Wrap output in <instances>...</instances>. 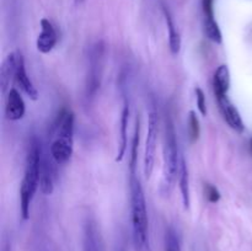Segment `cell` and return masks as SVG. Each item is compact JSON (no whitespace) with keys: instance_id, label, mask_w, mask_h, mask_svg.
I'll return each mask as SVG.
<instances>
[{"instance_id":"cell-26","label":"cell","mask_w":252,"mask_h":251,"mask_svg":"<svg viewBox=\"0 0 252 251\" xmlns=\"http://www.w3.org/2000/svg\"><path fill=\"white\" fill-rule=\"evenodd\" d=\"M117 251H126V250H125V248H120V249H117Z\"/></svg>"},{"instance_id":"cell-8","label":"cell","mask_w":252,"mask_h":251,"mask_svg":"<svg viewBox=\"0 0 252 251\" xmlns=\"http://www.w3.org/2000/svg\"><path fill=\"white\" fill-rule=\"evenodd\" d=\"M217 102H218L221 116H223L224 121L228 123L229 127L235 130L236 133H243L245 130V125H244L243 117H241L240 112L236 108V106L228 97V95L217 97Z\"/></svg>"},{"instance_id":"cell-24","label":"cell","mask_w":252,"mask_h":251,"mask_svg":"<svg viewBox=\"0 0 252 251\" xmlns=\"http://www.w3.org/2000/svg\"><path fill=\"white\" fill-rule=\"evenodd\" d=\"M2 251H10V245H9V244H6V245L4 246V249H2Z\"/></svg>"},{"instance_id":"cell-19","label":"cell","mask_w":252,"mask_h":251,"mask_svg":"<svg viewBox=\"0 0 252 251\" xmlns=\"http://www.w3.org/2000/svg\"><path fill=\"white\" fill-rule=\"evenodd\" d=\"M139 135H140V122L139 117L135 121L134 134L132 140V149H130V161H129V174H137V164H138V147H139Z\"/></svg>"},{"instance_id":"cell-18","label":"cell","mask_w":252,"mask_h":251,"mask_svg":"<svg viewBox=\"0 0 252 251\" xmlns=\"http://www.w3.org/2000/svg\"><path fill=\"white\" fill-rule=\"evenodd\" d=\"M162 11H164V16H165V21H166V26H167V32H169V46H170V51L174 56L180 53L181 51V36H180V32L177 30L176 25H175L174 20H172V16L170 15L169 10L166 7H162Z\"/></svg>"},{"instance_id":"cell-22","label":"cell","mask_w":252,"mask_h":251,"mask_svg":"<svg viewBox=\"0 0 252 251\" xmlns=\"http://www.w3.org/2000/svg\"><path fill=\"white\" fill-rule=\"evenodd\" d=\"M194 94H196L197 108H198L199 113L204 117V116H207V112H208V110H207V100L206 95H204V91L197 86V88L194 89Z\"/></svg>"},{"instance_id":"cell-3","label":"cell","mask_w":252,"mask_h":251,"mask_svg":"<svg viewBox=\"0 0 252 251\" xmlns=\"http://www.w3.org/2000/svg\"><path fill=\"white\" fill-rule=\"evenodd\" d=\"M74 113L64 108L56 125L53 140L49 145V154L58 165H64L70 160L74 152Z\"/></svg>"},{"instance_id":"cell-23","label":"cell","mask_w":252,"mask_h":251,"mask_svg":"<svg viewBox=\"0 0 252 251\" xmlns=\"http://www.w3.org/2000/svg\"><path fill=\"white\" fill-rule=\"evenodd\" d=\"M204 189H206L207 199H208L211 203H217V202H219V199H220V192H219V189L217 188L216 186L207 184Z\"/></svg>"},{"instance_id":"cell-6","label":"cell","mask_w":252,"mask_h":251,"mask_svg":"<svg viewBox=\"0 0 252 251\" xmlns=\"http://www.w3.org/2000/svg\"><path fill=\"white\" fill-rule=\"evenodd\" d=\"M102 54L103 46L96 43L93 46L90 53V66H89L88 80V97H94L97 93L101 84V74H102Z\"/></svg>"},{"instance_id":"cell-13","label":"cell","mask_w":252,"mask_h":251,"mask_svg":"<svg viewBox=\"0 0 252 251\" xmlns=\"http://www.w3.org/2000/svg\"><path fill=\"white\" fill-rule=\"evenodd\" d=\"M129 101L125 98L123 101V110L121 113V121H120V144H118V152L117 157H116V161L121 162L125 159V155L127 153V145H128V126H129Z\"/></svg>"},{"instance_id":"cell-16","label":"cell","mask_w":252,"mask_h":251,"mask_svg":"<svg viewBox=\"0 0 252 251\" xmlns=\"http://www.w3.org/2000/svg\"><path fill=\"white\" fill-rule=\"evenodd\" d=\"M179 186H180V192H181V198H182L184 208L189 209V204H191L189 175V167H187L186 160H185L184 155L182 154H181V157H180V166H179Z\"/></svg>"},{"instance_id":"cell-2","label":"cell","mask_w":252,"mask_h":251,"mask_svg":"<svg viewBox=\"0 0 252 251\" xmlns=\"http://www.w3.org/2000/svg\"><path fill=\"white\" fill-rule=\"evenodd\" d=\"M42 144L37 137H32L27 150L24 179L20 186V211L24 220L30 218L32 199L39 186V161H41Z\"/></svg>"},{"instance_id":"cell-10","label":"cell","mask_w":252,"mask_h":251,"mask_svg":"<svg viewBox=\"0 0 252 251\" xmlns=\"http://www.w3.org/2000/svg\"><path fill=\"white\" fill-rule=\"evenodd\" d=\"M15 81L19 85L20 90L26 94V96H29L31 100L36 101L38 98V91H37L36 86H34V84L32 83L29 74H27L25 58L20 51H17V68L16 74H15Z\"/></svg>"},{"instance_id":"cell-9","label":"cell","mask_w":252,"mask_h":251,"mask_svg":"<svg viewBox=\"0 0 252 251\" xmlns=\"http://www.w3.org/2000/svg\"><path fill=\"white\" fill-rule=\"evenodd\" d=\"M51 155V154H49ZM49 155L46 154L42 147L41 161H39V189L44 196H51L54 191V169Z\"/></svg>"},{"instance_id":"cell-17","label":"cell","mask_w":252,"mask_h":251,"mask_svg":"<svg viewBox=\"0 0 252 251\" xmlns=\"http://www.w3.org/2000/svg\"><path fill=\"white\" fill-rule=\"evenodd\" d=\"M83 251H102L100 235L93 221H88L84 226Z\"/></svg>"},{"instance_id":"cell-14","label":"cell","mask_w":252,"mask_h":251,"mask_svg":"<svg viewBox=\"0 0 252 251\" xmlns=\"http://www.w3.org/2000/svg\"><path fill=\"white\" fill-rule=\"evenodd\" d=\"M17 68V52L7 54L6 58L2 61L0 66V86H1V95H6V91L9 90L10 84L12 79H15Z\"/></svg>"},{"instance_id":"cell-20","label":"cell","mask_w":252,"mask_h":251,"mask_svg":"<svg viewBox=\"0 0 252 251\" xmlns=\"http://www.w3.org/2000/svg\"><path fill=\"white\" fill-rule=\"evenodd\" d=\"M187 126H189V140H191V143H196L201 135V126H199V120L197 117L196 111H189Z\"/></svg>"},{"instance_id":"cell-7","label":"cell","mask_w":252,"mask_h":251,"mask_svg":"<svg viewBox=\"0 0 252 251\" xmlns=\"http://www.w3.org/2000/svg\"><path fill=\"white\" fill-rule=\"evenodd\" d=\"M202 10H203V30L204 34L213 43L221 44L223 34H221L219 25L214 17V0H202Z\"/></svg>"},{"instance_id":"cell-12","label":"cell","mask_w":252,"mask_h":251,"mask_svg":"<svg viewBox=\"0 0 252 251\" xmlns=\"http://www.w3.org/2000/svg\"><path fill=\"white\" fill-rule=\"evenodd\" d=\"M26 113V105L21 94L15 88L10 89L6 95V105H5V116L9 121L16 122L24 118Z\"/></svg>"},{"instance_id":"cell-1","label":"cell","mask_w":252,"mask_h":251,"mask_svg":"<svg viewBox=\"0 0 252 251\" xmlns=\"http://www.w3.org/2000/svg\"><path fill=\"white\" fill-rule=\"evenodd\" d=\"M130 212H132L133 245L135 251H152L149 241V218L147 199L137 174L130 175Z\"/></svg>"},{"instance_id":"cell-27","label":"cell","mask_w":252,"mask_h":251,"mask_svg":"<svg viewBox=\"0 0 252 251\" xmlns=\"http://www.w3.org/2000/svg\"><path fill=\"white\" fill-rule=\"evenodd\" d=\"M250 150H251V153H252V139L250 140Z\"/></svg>"},{"instance_id":"cell-15","label":"cell","mask_w":252,"mask_h":251,"mask_svg":"<svg viewBox=\"0 0 252 251\" xmlns=\"http://www.w3.org/2000/svg\"><path fill=\"white\" fill-rule=\"evenodd\" d=\"M229 89H230V71L228 65L221 64L214 71L213 76V91L216 98L228 95Z\"/></svg>"},{"instance_id":"cell-25","label":"cell","mask_w":252,"mask_h":251,"mask_svg":"<svg viewBox=\"0 0 252 251\" xmlns=\"http://www.w3.org/2000/svg\"><path fill=\"white\" fill-rule=\"evenodd\" d=\"M74 1H75L76 5H80L81 2H84V1H85V0H74Z\"/></svg>"},{"instance_id":"cell-21","label":"cell","mask_w":252,"mask_h":251,"mask_svg":"<svg viewBox=\"0 0 252 251\" xmlns=\"http://www.w3.org/2000/svg\"><path fill=\"white\" fill-rule=\"evenodd\" d=\"M165 251H181L179 235L174 228H169L165 235Z\"/></svg>"},{"instance_id":"cell-4","label":"cell","mask_w":252,"mask_h":251,"mask_svg":"<svg viewBox=\"0 0 252 251\" xmlns=\"http://www.w3.org/2000/svg\"><path fill=\"white\" fill-rule=\"evenodd\" d=\"M181 153L179 152L177 135L171 117L165 120L164 147H162V181L161 187L165 193H169L179 176Z\"/></svg>"},{"instance_id":"cell-5","label":"cell","mask_w":252,"mask_h":251,"mask_svg":"<svg viewBox=\"0 0 252 251\" xmlns=\"http://www.w3.org/2000/svg\"><path fill=\"white\" fill-rule=\"evenodd\" d=\"M158 139H159V115L154 108H152L148 115V130L144 145V157H143V172L147 180L152 177L154 171Z\"/></svg>"},{"instance_id":"cell-11","label":"cell","mask_w":252,"mask_h":251,"mask_svg":"<svg viewBox=\"0 0 252 251\" xmlns=\"http://www.w3.org/2000/svg\"><path fill=\"white\" fill-rule=\"evenodd\" d=\"M39 24H41V32L36 41L37 51L43 54H48L56 47L58 37H57L56 29L48 19H42Z\"/></svg>"}]
</instances>
